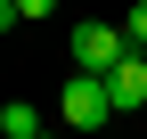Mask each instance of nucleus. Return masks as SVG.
Returning <instances> with one entry per match:
<instances>
[{
  "label": "nucleus",
  "mask_w": 147,
  "mask_h": 139,
  "mask_svg": "<svg viewBox=\"0 0 147 139\" xmlns=\"http://www.w3.org/2000/svg\"><path fill=\"white\" fill-rule=\"evenodd\" d=\"M49 139H57V131H49Z\"/></svg>",
  "instance_id": "423d86ee"
},
{
  "label": "nucleus",
  "mask_w": 147,
  "mask_h": 139,
  "mask_svg": "<svg viewBox=\"0 0 147 139\" xmlns=\"http://www.w3.org/2000/svg\"><path fill=\"white\" fill-rule=\"evenodd\" d=\"M0 139H49V131H41V107L8 98V107H0Z\"/></svg>",
  "instance_id": "20e7f679"
},
{
  "label": "nucleus",
  "mask_w": 147,
  "mask_h": 139,
  "mask_svg": "<svg viewBox=\"0 0 147 139\" xmlns=\"http://www.w3.org/2000/svg\"><path fill=\"white\" fill-rule=\"evenodd\" d=\"M123 33H131V49H139V57H147V0H139L131 16H123Z\"/></svg>",
  "instance_id": "39448f33"
},
{
  "label": "nucleus",
  "mask_w": 147,
  "mask_h": 139,
  "mask_svg": "<svg viewBox=\"0 0 147 139\" xmlns=\"http://www.w3.org/2000/svg\"><path fill=\"white\" fill-rule=\"evenodd\" d=\"M106 115H115V90H106L98 74H74L65 90H57V123L65 131H98Z\"/></svg>",
  "instance_id": "f03ea898"
},
{
  "label": "nucleus",
  "mask_w": 147,
  "mask_h": 139,
  "mask_svg": "<svg viewBox=\"0 0 147 139\" xmlns=\"http://www.w3.org/2000/svg\"><path fill=\"white\" fill-rule=\"evenodd\" d=\"M106 90H115V115H139L147 107V57H123L115 74H106Z\"/></svg>",
  "instance_id": "7ed1b4c3"
},
{
  "label": "nucleus",
  "mask_w": 147,
  "mask_h": 139,
  "mask_svg": "<svg viewBox=\"0 0 147 139\" xmlns=\"http://www.w3.org/2000/svg\"><path fill=\"white\" fill-rule=\"evenodd\" d=\"M123 57H139L123 25H90V16L74 25V74H98V82H106V74H115Z\"/></svg>",
  "instance_id": "f257e3e1"
}]
</instances>
